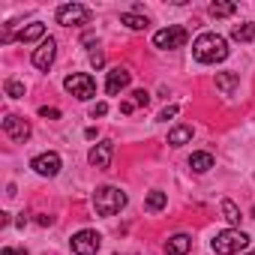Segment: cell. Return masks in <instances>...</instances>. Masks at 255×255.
Returning <instances> with one entry per match:
<instances>
[{
	"instance_id": "ffe728a7",
	"label": "cell",
	"mask_w": 255,
	"mask_h": 255,
	"mask_svg": "<svg viewBox=\"0 0 255 255\" xmlns=\"http://www.w3.org/2000/svg\"><path fill=\"white\" fill-rule=\"evenodd\" d=\"M231 36H234L237 42H252V39H255V21H246V24H237V27L231 30Z\"/></svg>"
},
{
	"instance_id": "ac0fdd59",
	"label": "cell",
	"mask_w": 255,
	"mask_h": 255,
	"mask_svg": "<svg viewBox=\"0 0 255 255\" xmlns=\"http://www.w3.org/2000/svg\"><path fill=\"white\" fill-rule=\"evenodd\" d=\"M120 24H126L129 30H147V15H138V12H123L120 15Z\"/></svg>"
},
{
	"instance_id": "6da1fadb",
	"label": "cell",
	"mask_w": 255,
	"mask_h": 255,
	"mask_svg": "<svg viewBox=\"0 0 255 255\" xmlns=\"http://www.w3.org/2000/svg\"><path fill=\"white\" fill-rule=\"evenodd\" d=\"M192 54L198 63H222L228 57V42L219 33H201L192 42Z\"/></svg>"
},
{
	"instance_id": "7402d4cb",
	"label": "cell",
	"mask_w": 255,
	"mask_h": 255,
	"mask_svg": "<svg viewBox=\"0 0 255 255\" xmlns=\"http://www.w3.org/2000/svg\"><path fill=\"white\" fill-rule=\"evenodd\" d=\"M234 12H237L234 3H219V0H216V3H210V15H213V18H228V15H234Z\"/></svg>"
},
{
	"instance_id": "9a60e30c",
	"label": "cell",
	"mask_w": 255,
	"mask_h": 255,
	"mask_svg": "<svg viewBox=\"0 0 255 255\" xmlns=\"http://www.w3.org/2000/svg\"><path fill=\"white\" fill-rule=\"evenodd\" d=\"M18 42H33V39H45V24L42 21H30L27 27H21L18 30V36H15Z\"/></svg>"
},
{
	"instance_id": "7c38bea8",
	"label": "cell",
	"mask_w": 255,
	"mask_h": 255,
	"mask_svg": "<svg viewBox=\"0 0 255 255\" xmlns=\"http://www.w3.org/2000/svg\"><path fill=\"white\" fill-rule=\"evenodd\" d=\"M30 168H33L39 177H57V174H60V156H57L54 150L39 153V156L30 162Z\"/></svg>"
},
{
	"instance_id": "d6986e66",
	"label": "cell",
	"mask_w": 255,
	"mask_h": 255,
	"mask_svg": "<svg viewBox=\"0 0 255 255\" xmlns=\"http://www.w3.org/2000/svg\"><path fill=\"white\" fill-rule=\"evenodd\" d=\"M165 204H168V195H165L162 189H153V192H147V201H144V207H147V210H153V213H156V210H162Z\"/></svg>"
},
{
	"instance_id": "3957f363",
	"label": "cell",
	"mask_w": 255,
	"mask_h": 255,
	"mask_svg": "<svg viewBox=\"0 0 255 255\" xmlns=\"http://www.w3.org/2000/svg\"><path fill=\"white\" fill-rule=\"evenodd\" d=\"M249 246V234H243L240 228H228V231H219L210 243V249L216 255H237L240 249Z\"/></svg>"
},
{
	"instance_id": "e0dca14e",
	"label": "cell",
	"mask_w": 255,
	"mask_h": 255,
	"mask_svg": "<svg viewBox=\"0 0 255 255\" xmlns=\"http://www.w3.org/2000/svg\"><path fill=\"white\" fill-rule=\"evenodd\" d=\"M216 90H222L225 96H231L237 90V75L234 72H216Z\"/></svg>"
},
{
	"instance_id": "4fadbf2b",
	"label": "cell",
	"mask_w": 255,
	"mask_h": 255,
	"mask_svg": "<svg viewBox=\"0 0 255 255\" xmlns=\"http://www.w3.org/2000/svg\"><path fill=\"white\" fill-rule=\"evenodd\" d=\"M192 249V237L189 234H174L165 240V255H186Z\"/></svg>"
},
{
	"instance_id": "4316f807",
	"label": "cell",
	"mask_w": 255,
	"mask_h": 255,
	"mask_svg": "<svg viewBox=\"0 0 255 255\" xmlns=\"http://www.w3.org/2000/svg\"><path fill=\"white\" fill-rule=\"evenodd\" d=\"M39 117H48V120H57V117H60V111H57V108H48V105H42V108H39Z\"/></svg>"
},
{
	"instance_id": "f546056e",
	"label": "cell",
	"mask_w": 255,
	"mask_h": 255,
	"mask_svg": "<svg viewBox=\"0 0 255 255\" xmlns=\"http://www.w3.org/2000/svg\"><path fill=\"white\" fill-rule=\"evenodd\" d=\"M3 255H27V249H9V246H6Z\"/></svg>"
},
{
	"instance_id": "30bf717a",
	"label": "cell",
	"mask_w": 255,
	"mask_h": 255,
	"mask_svg": "<svg viewBox=\"0 0 255 255\" xmlns=\"http://www.w3.org/2000/svg\"><path fill=\"white\" fill-rule=\"evenodd\" d=\"M54 57H57V42H54L51 36H45V39L39 42V48L33 51V66L42 69V72H48L51 63H54Z\"/></svg>"
},
{
	"instance_id": "7a4b0ae2",
	"label": "cell",
	"mask_w": 255,
	"mask_h": 255,
	"mask_svg": "<svg viewBox=\"0 0 255 255\" xmlns=\"http://www.w3.org/2000/svg\"><path fill=\"white\" fill-rule=\"evenodd\" d=\"M126 207V192L117 189V186H99L93 192V210L99 216H114Z\"/></svg>"
},
{
	"instance_id": "2e32d148",
	"label": "cell",
	"mask_w": 255,
	"mask_h": 255,
	"mask_svg": "<svg viewBox=\"0 0 255 255\" xmlns=\"http://www.w3.org/2000/svg\"><path fill=\"white\" fill-rule=\"evenodd\" d=\"M189 138H192V126H186V123L174 126V129L168 132V144H171V147H183Z\"/></svg>"
},
{
	"instance_id": "ba28073f",
	"label": "cell",
	"mask_w": 255,
	"mask_h": 255,
	"mask_svg": "<svg viewBox=\"0 0 255 255\" xmlns=\"http://www.w3.org/2000/svg\"><path fill=\"white\" fill-rule=\"evenodd\" d=\"M3 132L12 138V141H27L30 138V123L24 120V117H18V114H6L3 117Z\"/></svg>"
},
{
	"instance_id": "44dd1931",
	"label": "cell",
	"mask_w": 255,
	"mask_h": 255,
	"mask_svg": "<svg viewBox=\"0 0 255 255\" xmlns=\"http://www.w3.org/2000/svg\"><path fill=\"white\" fill-rule=\"evenodd\" d=\"M222 213H225V219L231 222V225H240V219H243V213H240V207L231 201V198H222Z\"/></svg>"
},
{
	"instance_id": "d4e9b609",
	"label": "cell",
	"mask_w": 255,
	"mask_h": 255,
	"mask_svg": "<svg viewBox=\"0 0 255 255\" xmlns=\"http://www.w3.org/2000/svg\"><path fill=\"white\" fill-rule=\"evenodd\" d=\"M90 63H93L96 69H102V66H105V54H102L99 48H93V51H90Z\"/></svg>"
},
{
	"instance_id": "277c9868",
	"label": "cell",
	"mask_w": 255,
	"mask_h": 255,
	"mask_svg": "<svg viewBox=\"0 0 255 255\" xmlns=\"http://www.w3.org/2000/svg\"><path fill=\"white\" fill-rule=\"evenodd\" d=\"M63 87H66L75 99H81V102H87V99L96 96V81H93L87 72H72V75L63 81Z\"/></svg>"
},
{
	"instance_id": "52a82bcc",
	"label": "cell",
	"mask_w": 255,
	"mask_h": 255,
	"mask_svg": "<svg viewBox=\"0 0 255 255\" xmlns=\"http://www.w3.org/2000/svg\"><path fill=\"white\" fill-rule=\"evenodd\" d=\"M186 39H189V33L183 27H165V30H159L153 36V45L162 48V51H174V48H183Z\"/></svg>"
},
{
	"instance_id": "f1b7e54d",
	"label": "cell",
	"mask_w": 255,
	"mask_h": 255,
	"mask_svg": "<svg viewBox=\"0 0 255 255\" xmlns=\"http://www.w3.org/2000/svg\"><path fill=\"white\" fill-rule=\"evenodd\" d=\"M120 111H123V114H132V111H135V102H120Z\"/></svg>"
},
{
	"instance_id": "8992f818",
	"label": "cell",
	"mask_w": 255,
	"mask_h": 255,
	"mask_svg": "<svg viewBox=\"0 0 255 255\" xmlns=\"http://www.w3.org/2000/svg\"><path fill=\"white\" fill-rule=\"evenodd\" d=\"M99 246H102V237L93 228H81L78 234H72V252L75 255H96Z\"/></svg>"
},
{
	"instance_id": "5bb4252c",
	"label": "cell",
	"mask_w": 255,
	"mask_h": 255,
	"mask_svg": "<svg viewBox=\"0 0 255 255\" xmlns=\"http://www.w3.org/2000/svg\"><path fill=\"white\" fill-rule=\"evenodd\" d=\"M213 165H216V162H213V153L198 150V153H192V156H189V168H192L195 174H207Z\"/></svg>"
},
{
	"instance_id": "9c48e42d",
	"label": "cell",
	"mask_w": 255,
	"mask_h": 255,
	"mask_svg": "<svg viewBox=\"0 0 255 255\" xmlns=\"http://www.w3.org/2000/svg\"><path fill=\"white\" fill-rule=\"evenodd\" d=\"M129 81H132V72H129V69L114 66V69H108V75H105V93H108V96H117L120 90L129 87Z\"/></svg>"
},
{
	"instance_id": "8fae6325",
	"label": "cell",
	"mask_w": 255,
	"mask_h": 255,
	"mask_svg": "<svg viewBox=\"0 0 255 255\" xmlns=\"http://www.w3.org/2000/svg\"><path fill=\"white\" fill-rule=\"evenodd\" d=\"M111 156H114V141H111V138H102L99 144L90 147L87 162H90L93 168H108V165H111Z\"/></svg>"
},
{
	"instance_id": "cb8c5ba5",
	"label": "cell",
	"mask_w": 255,
	"mask_h": 255,
	"mask_svg": "<svg viewBox=\"0 0 255 255\" xmlns=\"http://www.w3.org/2000/svg\"><path fill=\"white\" fill-rule=\"evenodd\" d=\"M132 102H135V108H147L150 93H147V90H135V93H132Z\"/></svg>"
},
{
	"instance_id": "5b68a950",
	"label": "cell",
	"mask_w": 255,
	"mask_h": 255,
	"mask_svg": "<svg viewBox=\"0 0 255 255\" xmlns=\"http://www.w3.org/2000/svg\"><path fill=\"white\" fill-rule=\"evenodd\" d=\"M90 21V9L84 3H63L57 6V24L63 27H81Z\"/></svg>"
},
{
	"instance_id": "603a6c76",
	"label": "cell",
	"mask_w": 255,
	"mask_h": 255,
	"mask_svg": "<svg viewBox=\"0 0 255 255\" xmlns=\"http://www.w3.org/2000/svg\"><path fill=\"white\" fill-rule=\"evenodd\" d=\"M3 90H6V96H9V99H21V96H24V84H21V81H15V78H9V81L3 84Z\"/></svg>"
},
{
	"instance_id": "83f0119b",
	"label": "cell",
	"mask_w": 255,
	"mask_h": 255,
	"mask_svg": "<svg viewBox=\"0 0 255 255\" xmlns=\"http://www.w3.org/2000/svg\"><path fill=\"white\" fill-rule=\"evenodd\" d=\"M174 114H177V105H165V108L159 111V117H156V120H171Z\"/></svg>"
},
{
	"instance_id": "484cf974",
	"label": "cell",
	"mask_w": 255,
	"mask_h": 255,
	"mask_svg": "<svg viewBox=\"0 0 255 255\" xmlns=\"http://www.w3.org/2000/svg\"><path fill=\"white\" fill-rule=\"evenodd\" d=\"M105 114H108V105H105V102H96V105L90 108V117H105Z\"/></svg>"
}]
</instances>
